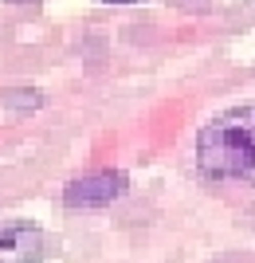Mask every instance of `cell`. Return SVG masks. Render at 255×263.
Instances as JSON below:
<instances>
[{"label": "cell", "mask_w": 255, "mask_h": 263, "mask_svg": "<svg viewBox=\"0 0 255 263\" xmlns=\"http://www.w3.org/2000/svg\"><path fill=\"white\" fill-rule=\"evenodd\" d=\"M197 165L216 181L255 189V106H232L197 134Z\"/></svg>", "instance_id": "cell-1"}, {"label": "cell", "mask_w": 255, "mask_h": 263, "mask_svg": "<svg viewBox=\"0 0 255 263\" xmlns=\"http://www.w3.org/2000/svg\"><path fill=\"white\" fill-rule=\"evenodd\" d=\"M130 189V177L122 169H99V173H83L75 181H67L63 189V204L67 209H102V204H114L118 197H126Z\"/></svg>", "instance_id": "cell-2"}, {"label": "cell", "mask_w": 255, "mask_h": 263, "mask_svg": "<svg viewBox=\"0 0 255 263\" xmlns=\"http://www.w3.org/2000/svg\"><path fill=\"white\" fill-rule=\"evenodd\" d=\"M55 243L35 220H0V263H44Z\"/></svg>", "instance_id": "cell-3"}, {"label": "cell", "mask_w": 255, "mask_h": 263, "mask_svg": "<svg viewBox=\"0 0 255 263\" xmlns=\"http://www.w3.org/2000/svg\"><path fill=\"white\" fill-rule=\"evenodd\" d=\"M0 106L20 110V114H32V110L44 106V95H40L35 87H8V90H0Z\"/></svg>", "instance_id": "cell-4"}, {"label": "cell", "mask_w": 255, "mask_h": 263, "mask_svg": "<svg viewBox=\"0 0 255 263\" xmlns=\"http://www.w3.org/2000/svg\"><path fill=\"white\" fill-rule=\"evenodd\" d=\"M106 4H138V0H106Z\"/></svg>", "instance_id": "cell-5"}]
</instances>
